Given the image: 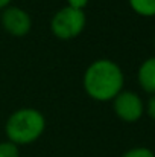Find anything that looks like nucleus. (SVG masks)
<instances>
[{
  "label": "nucleus",
  "mask_w": 155,
  "mask_h": 157,
  "mask_svg": "<svg viewBox=\"0 0 155 157\" xmlns=\"http://www.w3.org/2000/svg\"><path fill=\"white\" fill-rule=\"evenodd\" d=\"M138 84L148 93L155 95V56L145 59L138 67Z\"/></svg>",
  "instance_id": "423d86ee"
},
{
  "label": "nucleus",
  "mask_w": 155,
  "mask_h": 157,
  "mask_svg": "<svg viewBox=\"0 0 155 157\" xmlns=\"http://www.w3.org/2000/svg\"><path fill=\"white\" fill-rule=\"evenodd\" d=\"M123 72L111 59H98L88 66L84 75V89L96 101H111L123 89Z\"/></svg>",
  "instance_id": "f257e3e1"
},
{
  "label": "nucleus",
  "mask_w": 155,
  "mask_h": 157,
  "mask_svg": "<svg viewBox=\"0 0 155 157\" xmlns=\"http://www.w3.org/2000/svg\"><path fill=\"white\" fill-rule=\"evenodd\" d=\"M46 119L35 108H20L14 111L6 122V136L15 145L35 142L44 131Z\"/></svg>",
  "instance_id": "f03ea898"
},
{
  "label": "nucleus",
  "mask_w": 155,
  "mask_h": 157,
  "mask_svg": "<svg viewBox=\"0 0 155 157\" xmlns=\"http://www.w3.org/2000/svg\"><path fill=\"white\" fill-rule=\"evenodd\" d=\"M114 111L125 122H135L145 113L142 98L134 92H120L114 98Z\"/></svg>",
  "instance_id": "20e7f679"
},
{
  "label": "nucleus",
  "mask_w": 155,
  "mask_h": 157,
  "mask_svg": "<svg viewBox=\"0 0 155 157\" xmlns=\"http://www.w3.org/2000/svg\"><path fill=\"white\" fill-rule=\"evenodd\" d=\"M68 2V6L73 8V9H79V11H84V8L87 6L88 0H67Z\"/></svg>",
  "instance_id": "9d476101"
},
{
  "label": "nucleus",
  "mask_w": 155,
  "mask_h": 157,
  "mask_svg": "<svg viewBox=\"0 0 155 157\" xmlns=\"http://www.w3.org/2000/svg\"><path fill=\"white\" fill-rule=\"evenodd\" d=\"M2 25L5 28L6 32H9L11 35L15 37H23L31 31L32 21L31 17L26 11H23L21 8H6L2 14Z\"/></svg>",
  "instance_id": "39448f33"
},
{
  "label": "nucleus",
  "mask_w": 155,
  "mask_h": 157,
  "mask_svg": "<svg viewBox=\"0 0 155 157\" xmlns=\"http://www.w3.org/2000/svg\"><path fill=\"white\" fill-rule=\"evenodd\" d=\"M154 44H155V41H154Z\"/></svg>",
  "instance_id": "ddd939ff"
},
{
  "label": "nucleus",
  "mask_w": 155,
  "mask_h": 157,
  "mask_svg": "<svg viewBox=\"0 0 155 157\" xmlns=\"http://www.w3.org/2000/svg\"><path fill=\"white\" fill-rule=\"evenodd\" d=\"M122 157H155V154L146 147H137L128 150Z\"/></svg>",
  "instance_id": "1a4fd4ad"
},
{
  "label": "nucleus",
  "mask_w": 155,
  "mask_h": 157,
  "mask_svg": "<svg viewBox=\"0 0 155 157\" xmlns=\"http://www.w3.org/2000/svg\"><path fill=\"white\" fill-rule=\"evenodd\" d=\"M146 113L149 114L151 119L155 121V95L148 101V104H146Z\"/></svg>",
  "instance_id": "9b49d317"
},
{
  "label": "nucleus",
  "mask_w": 155,
  "mask_h": 157,
  "mask_svg": "<svg viewBox=\"0 0 155 157\" xmlns=\"http://www.w3.org/2000/svg\"><path fill=\"white\" fill-rule=\"evenodd\" d=\"M0 157H20V151L15 144L2 142L0 144Z\"/></svg>",
  "instance_id": "6e6552de"
},
{
  "label": "nucleus",
  "mask_w": 155,
  "mask_h": 157,
  "mask_svg": "<svg viewBox=\"0 0 155 157\" xmlns=\"http://www.w3.org/2000/svg\"><path fill=\"white\" fill-rule=\"evenodd\" d=\"M131 8L134 12L143 17H154L155 15V0H129Z\"/></svg>",
  "instance_id": "0eeeda50"
},
{
  "label": "nucleus",
  "mask_w": 155,
  "mask_h": 157,
  "mask_svg": "<svg viewBox=\"0 0 155 157\" xmlns=\"http://www.w3.org/2000/svg\"><path fill=\"white\" fill-rule=\"evenodd\" d=\"M52 32L61 40H72L78 37L85 28L84 11L65 6L59 9L52 18Z\"/></svg>",
  "instance_id": "7ed1b4c3"
},
{
  "label": "nucleus",
  "mask_w": 155,
  "mask_h": 157,
  "mask_svg": "<svg viewBox=\"0 0 155 157\" xmlns=\"http://www.w3.org/2000/svg\"><path fill=\"white\" fill-rule=\"evenodd\" d=\"M11 3V0H0V9L3 8H8V5Z\"/></svg>",
  "instance_id": "f8f14e48"
}]
</instances>
